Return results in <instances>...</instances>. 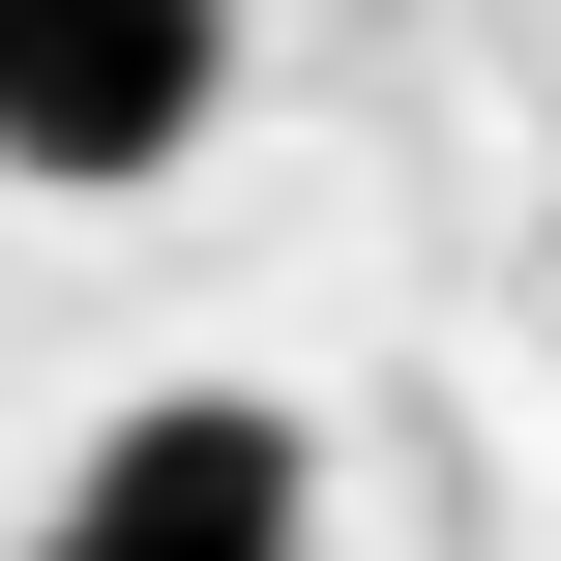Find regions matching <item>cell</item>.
<instances>
[{"label":"cell","instance_id":"cell-2","mask_svg":"<svg viewBox=\"0 0 561 561\" xmlns=\"http://www.w3.org/2000/svg\"><path fill=\"white\" fill-rule=\"evenodd\" d=\"M237 118V0H0V178H178Z\"/></svg>","mask_w":561,"mask_h":561},{"label":"cell","instance_id":"cell-1","mask_svg":"<svg viewBox=\"0 0 561 561\" xmlns=\"http://www.w3.org/2000/svg\"><path fill=\"white\" fill-rule=\"evenodd\" d=\"M30 561H325V444L266 385H148V414H89V473L30 503Z\"/></svg>","mask_w":561,"mask_h":561}]
</instances>
